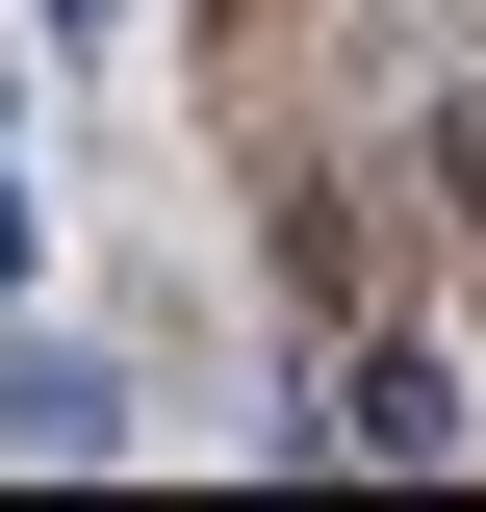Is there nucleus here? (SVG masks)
<instances>
[{
    "instance_id": "f257e3e1",
    "label": "nucleus",
    "mask_w": 486,
    "mask_h": 512,
    "mask_svg": "<svg viewBox=\"0 0 486 512\" xmlns=\"http://www.w3.org/2000/svg\"><path fill=\"white\" fill-rule=\"evenodd\" d=\"M0 436H26V461H103V436H128V384H103V359H52V333H26V359H0Z\"/></svg>"
},
{
    "instance_id": "f03ea898",
    "label": "nucleus",
    "mask_w": 486,
    "mask_h": 512,
    "mask_svg": "<svg viewBox=\"0 0 486 512\" xmlns=\"http://www.w3.org/2000/svg\"><path fill=\"white\" fill-rule=\"evenodd\" d=\"M333 436H359V461H435V436H461V384H435V359H359V384H333Z\"/></svg>"
},
{
    "instance_id": "7ed1b4c3",
    "label": "nucleus",
    "mask_w": 486,
    "mask_h": 512,
    "mask_svg": "<svg viewBox=\"0 0 486 512\" xmlns=\"http://www.w3.org/2000/svg\"><path fill=\"white\" fill-rule=\"evenodd\" d=\"M52 26H103V0H52Z\"/></svg>"
}]
</instances>
